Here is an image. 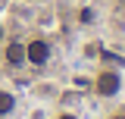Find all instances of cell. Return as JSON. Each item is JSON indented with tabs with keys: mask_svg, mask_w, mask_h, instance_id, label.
Here are the masks:
<instances>
[{
	"mask_svg": "<svg viewBox=\"0 0 125 119\" xmlns=\"http://www.w3.org/2000/svg\"><path fill=\"white\" fill-rule=\"evenodd\" d=\"M50 57H53V47H50L47 38H31V41H25V63L28 66H47Z\"/></svg>",
	"mask_w": 125,
	"mask_h": 119,
	"instance_id": "7a4b0ae2",
	"label": "cell"
},
{
	"mask_svg": "<svg viewBox=\"0 0 125 119\" xmlns=\"http://www.w3.org/2000/svg\"><path fill=\"white\" fill-rule=\"evenodd\" d=\"M3 38H6V28H3V25H0V41H3Z\"/></svg>",
	"mask_w": 125,
	"mask_h": 119,
	"instance_id": "52a82bcc",
	"label": "cell"
},
{
	"mask_svg": "<svg viewBox=\"0 0 125 119\" xmlns=\"http://www.w3.org/2000/svg\"><path fill=\"white\" fill-rule=\"evenodd\" d=\"M3 63L13 69L25 66V41H6L3 44Z\"/></svg>",
	"mask_w": 125,
	"mask_h": 119,
	"instance_id": "3957f363",
	"label": "cell"
},
{
	"mask_svg": "<svg viewBox=\"0 0 125 119\" xmlns=\"http://www.w3.org/2000/svg\"><path fill=\"white\" fill-rule=\"evenodd\" d=\"M16 107H19V100H16V94H13L10 88H0V119L13 116V113H16Z\"/></svg>",
	"mask_w": 125,
	"mask_h": 119,
	"instance_id": "277c9868",
	"label": "cell"
},
{
	"mask_svg": "<svg viewBox=\"0 0 125 119\" xmlns=\"http://www.w3.org/2000/svg\"><path fill=\"white\" fill-rule=\"evenodd\" d=\"M109 119H125V110H116V113H113Z\"/></svg>",
	"mask_w": 125,
	"mask_h": 119,
	"instance_id": "8992f818",
	"label": "cell"
},
{
	"mask_svg": "<svg viewBox=\"0 0 125 119\" xmlns=\"http://www.w3.org/2000/svg\"><path fill=\"white\" fill-rule=\"evenodd\" d=\"M122 91V72L119 69H100L94 75V94L97 97H116Z\"/></svg>",
	"mask_w": 125,
	"mask_h": 119,
	"instance_id": "6da1fadb",
	"label": "cell"
},
{
	"mask_svg": "<svg viewBox=\"0 0 125 119\" xmlns=\"http://www.w3.org/2000/svg\"><path fill=\"white\" fill-rule=\"evenodd\" d=\"M53 119H81V116H78V113H72V110H62V113H56Z\"/></svg>",
	"mask_w": 125,
	"mask_h": 119,
	"instance_id": "5b68a950",
	"label": "cell"
}]
</instances>
